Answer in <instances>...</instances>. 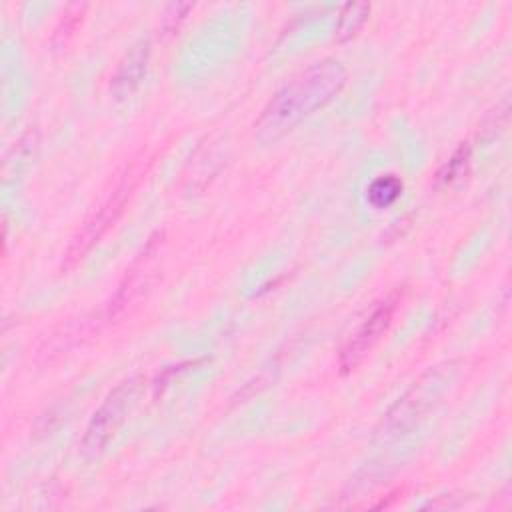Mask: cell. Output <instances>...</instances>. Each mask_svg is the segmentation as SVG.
Listing matches in <instances>:
<instances>
[{
  "instance_id": "6da1fadb",
  "label": "cell",
  "mask_w": 512,
  "mask_h": 512,
  "mask_svg": "<svg viewBox=\"0 0 512 512\" xmlns=\"http://www.w3.org/2000/svg\"><path fill=\"white\" fill-rule=\"evenodd\" d=\"M346 78V68L334 58L310 64L266 102L254 124V136L262 144L280 140L304 118L334 100L344 88Z\"/></svg>"
},
{
  "instance_id": "7a4b0ae2",
  "label": "cell",
  "mask_w": 512,
  "mask_h": 512,
  "mask_svg": "<svg viewBox=\"0 0 512 512\" xmlns=\"http://www.w3.org/2000/svg\"><path fill=\"white\" fill-rule=\"evenodd\" d=\"M140 388H142V380L130 378V380L118 384L104 398V402L94 412V416L86 428V434L82 438L84 452L96 454L108 444V440L116 434L118 426L124 422L130 408L136 404Z\"/></svg>"
},
{
  "instance_id": "3957f363",
  "label": "cell",
  "mask_w": 512,
  "mask_h": 512,
  "mask_svg": "<svg viewBox=\"0 0 512 512\" xmlns=\"http://www.w3.org/2000/svg\"><path fill=\"white\" fill-rule=\"evenodd\" d=\"M444 370L434 368L428 370L414 386L390 408L386 414L382 426L386 434H400V430L410 428L432 404V400L442 392L444 388Z\"/></svg>"
},
{
  "instance_id": "277c9868",
  "label": "cell",
  "mask_w": 512,
  "mask_h": 512,
  "mask_svg": "<svg viewBox=\"0 0 512 512\" xmlns=\"http://www.w3.org/2000/svg\"><path fill=\"white\" fill-rule=\"evenodd\" d=\"M396 300L388 298L384 300L364 322L362 326L352 334V338L346 342V346L340 352V368L342 372L354 370L364 356L374 348V344L382 338V334L388 330L392 316H394Z\"/></svg>"
},
{
  "instance_id": "5b68a950",
  "label": "cell",
  "mask_w": 512,
  "mask_h": 512,
  "mask_svg": "<svg viewBox=\"0 0 512 512\" xmlns=\"http://www.w3.org/2000/svg\"><path fill=\"white\" fill-rule=\"evenodd\" d=\"M148 60H150V42L148 40L136 42L126 52V56L118 64V70L112 78V92L116 94V98H126L140 86L142 78L146 76Z\"/></svg>"
},
{
  "instance_id": "8992f818",
  "label": "cell",
  "mask_w": 512,
  "mask_h": 512,
  "mask_svg": "<svg viewBox=\"0 0 512 512\" xmlns=\"http://www.w3.org/2000/svg\"><path fill=\"white\" fill-rule=\"evenodd\" d=\"M370 14V4H358V2H348L342 6L340 16H338V26H336V40H348L352 38L362 24L368 20Z\"/></svg>"
},
{
  "instance_id": "52a82bcc",
  "label": "cell",
  "mask_w": 512,
  "mask_h": 512,
  "mask_svg": "<svg viewBox=\"0 0 512 512\" xmlns=\"http://www.w3.org/2000/svg\"><path fill=\"white\" fill-rule=\"evenodd\" d=\"M402 192V182L394 174H386L376 178L368 188V202L374 208L390 206Z\"/></svg>"
},
{
  "instance_id": "ba28073f",
  "label": "cell",
  "mask_w": 512,
  "mask_h": 512,
  "mask_svg": "<svg viewBox=\"0 0 512 512\" xmlns=\"http://www.w3.org/2000/svg\"><path fill=\"white\" fill-rule=\"evenodd\" d=\"M468 158H470V148H468L466 144H462V146L452 154V158L442 166V170L438 172V180L444 182V184L456 180V178L464 172V168H466V164H468Z\"/></svg>"
}]
</instances>
